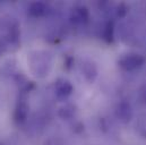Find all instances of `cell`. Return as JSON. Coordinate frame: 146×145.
I'll return each mask as SVG.
<instances>
[{"label": "cell", "instance_id": "obj_11", "mask_svg": "<svg viewBox=\"0 0 146 145\" xmlns=\"http://www.w3.org/2000/svg\"><path fill=\"white\" fill-rule=\"evenodd\" d=\"M144 98H145V100H146V90H145V92H144Z\"/></svg>", "mask_w": 146, "mask_h": 145}, {"label": "cell", "instance_id": "obj_7", "mask_svg": "<svg viewBox=\"0 0 146 145\" xmlns=\"http://www.w3.org/2000/svg\"><path fill=\"white\" fill-rule=\"evenodd\" d=\"M27 106L25 102H21L17 107V110H16V117H17V120H21L23 121L26 116H27Z\"/></svg>", "mask_w": 146, "mask_h": 145}, {"label": "cell", "instance_id": "obj_6", "mask_svg": "<svg viewBox=\"0 0 146 145\" xmlns=\"http://www.w3.org/2000/svg\"><path fill=\"white\" fill-rule=\"evenodd\" d=\"M72 18H73L74 22H76V23H84V22H86L87 18H88L87 9L83 8V7L76 8L73 11V14H72Z\"/></svg>", "mask_w": 146, "mask_h": 145}, {"label": "cell", "instance_id": "obj_4", "mask_svg": "<svg viewBox=\"0 0 146 145\" xmlns=\"http://www.w3.org/2000/svg\"><path fill=\"white\" fill-rule=\"evenodd\" d=\"M83 69V75L84 77L88 80V82H93L96 77V68L94 66V64L92 63H85L82 67Z\"/></svg>", "mask_w": 146, "mask_h": 145}, {"label": "cell", "instance_id": "obj_1", "mask_svg": "<svg viewBox=\"0 0 146 145\" xmlns=\"http://www.w3.org/2000/svg\"><path fill=\"white\" fill-rule=\"evenodd\" d=\"M145 59L142 55H137V53H129L123 56L120 61L119 65L125 69V71H135L139 67H142V65L144 64Z\"/></svg>", "mask_w": 146, "mask_h": 145}, {"label": "cell", "instance_id": "obj_5", "mask_svg": "<svg viewBox=\"0 0 146 145\" xmlns=\"http://www.w3.org/2000/svg\"><path fill=\"white\" fill-rule=\"evenodd\" d=\"M45 10H46V6L43 2H33L30 5V8H29V13L34 17L43 16L45 14Z\"/></svg>", "mask_w": 146, "mask_h": 145}, {"label": "cell", "instance_id": "obj_2", "mask_svg": "<svg viewBox=\"0 0 146 145\" xmlns=\"http://www.w3.org/2000/svg\"><path fill=\"white\" fill-rule=\"evenodd\" d=\"M115 116L122 122L130 121V119L133 118V110H131L130 104L128 102H126V101L120 102L117 106V109H115Z\"/></svg>", "mask_w": 146, "mask_h": 145}, {"label": "cell", "instance_id": "obj_8", "mask_svg": "<svg viewBox=\"0 0 146 145\" xmlns=\"http://www.w3.org/2000/svg\"><path fill=\"white\" fill-rule=\"evenodd\" d=\"M73 113H74L73 108H70L69 106H66V107L61 108L60 111H59V114H60V117H62V118H69V117L73 116Z\"/></svg>", "mask_w": 146, "mask_h": 145}, {"label": "cell", "instance_id": "obj_3", "mask_svg": "<svg viewBox=\"0 0 146 145\" xmlns=\"http://www.w3.org/2000/svg\"><path fill=\"white\" fill-rule=\"evenodd\" d=\"M73 92V85L66 79H59L56 83V94L58 98H67Z\"/></svg>", "mask_w": 146, "mask_h": 145}, {"label": "cell", "instance_id": "obj_10", "mask_svg": "<svg viewBox=\"0 0 146 145\" xmlns=\"http://www.w3.org/2000/svg\"><path fill=\"white\" fill-rule=\"evenodd\" d=\"M125 9H126V7H125L123 5H121V6H120V8H118V16L123 17V16L126 15V13H127Z\"/></svg>", "mask_w": 146, "mask_h": 145}, {"label": "cell", "instance_id": "obj_9", "mask_svg": "<svg viewBox=\"0 0 146 145\" xmlns=\"http://www.w3.org/2000/svg\"><path fill=\"white\" fill-rule=\"evenodd\" d=\"M44 145H65L64 144V142L61 141V140H59V138H50V140H48Z\"/></svg>", "mask_w": 146, "mask_h": 145}]
</instances>
